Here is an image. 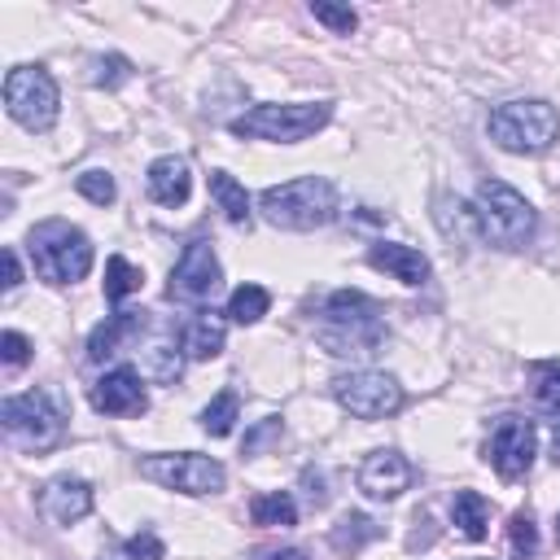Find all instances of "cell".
Returning a JSON list of instances; mask_svg holds the SVG:
<instances>
[{
	"label": "cell",
	"mask_w": 560,
	"mask_h": 560,
	"mask_svg": "<svg viewBox=\"0 0 560 560\" xmlns=\"http://www.w3.org/2000/svg\"><path fill=\"white\" fill-rule=\"evenodd\" d=\"M140 284H144V271L131 258L109 254V262H105V302H122V298L140 293Z\"/></svg>",
	"instance_id": "cell-23"
},
{
	"label": "cell",
	"mask_w": 560,
	"mask_h": 560,
	"mask_svg": "<svg viewBox=\"0 0 560 560\" xmlns=\"http://www.w3.org/2000/svg\"><path fill=\"white\" fill-rule=\"evenodd\" d=\"M332 118V101H267L232 118V136L245 140H271V144H298L315 136Z\"/></svg>",
	"instance_id": "cell-3"
},
{
	"label": "cell",
	"mask_w": 560,
	"mask_h": 560,
	"mask_svg": "<svg viewBox=\"0 0 560 560\" xmlns=\"http://www.w3.org/2000/svg\"><path fill=\"white\" fill-rule=\"evenodd\" d=\"M451 521H455V529H459L464 538L481 542V538L490 534V503H486L477 490H455V499H451Z\"/></svg>",
	"instance_id": "cell-21"
},
{
	"label": "cell",
	"mask_w": 560,
	"mask_h": 560,
	"mask_svg": "<svg viewBox=\"0 0 560 560\" xmlns=\"http://www.w3.org/2000/svg\"><path fill=\"white\" fill-rule=\"evenodd\" d=\"M140 472L149 481H158L162 490H179V494H219L228 472L214 455H197V451H171V455H144L140 459Z\"/></svg>",
	"instance_id": "cell-9"
},
{
	"label": "cell",
	"mask_w": 560,
	"mask_h": 560,
	"mask_svg": "<svg viewBox=\"0 0 560 560\" xmlns=\"http://www.w3.org/2000/svg\"><path fill=\"white\" fill-rule=\"evenodd\" d=\"M249 521L254 525H298V503H293V494L289 490H267V494H254V503H249Z\"/></svg>",
	"instance_id": "cell-22"
},
{
	"label": "cell",
	"mask_w": 560,
	"mask_h": 560,
	"mask_svg": "<svg viewBox=\"0 0 560 560\" xmlns=\"http://www.w3.org/2000/svg\"><path fill=\"white\" fill-rule=\"evenodd\" d=\"M144 188H149V197L158 201V206H184L188 201V192H192V171H188V162L184 158H175V153H166V158H153L149 162V175H144Z\"/></svg>",
	"instance_id": "cell-17"
},
{
	"label": "cell",
	"mask_w": 560,
	"mask_h": 560,
	"mask_svg": "<svg viewBox=\"0 0 560 560\" xmlns=\"http://www.w3.org/2000/svg\"><path fill=\"white\" fill-rule=\"evenodd\" d=\"M39 512L52 525H74L92 512V486L83 477H52L39 494Z\"/></svg>",
	"instance_id": "cell-15"
},
{
	"label": "cell",
	"mask_w": 560,
	"mask_h": 560,
	"mask_svg": "<svg viewBox=\"0 0 560 560\" xmlns=\"http://www.w3.org/2000/svg\"><path fill=\"white\" fill-rule=\"evenodd\" d=\"M534 376H538V385H534L538 407L560 416V363H534Z\"/></svg>",
	"instance_id": "cell-29"
},
{
	"label": "cell",
	"mask_w": 560,
	"mask_h": 560,
	"mask_svg": "<svg viewBox=\"0 0 560 560\" xmlns=\"http://www.w3.org/2000/svg\"><path fill=\"white\" fill-rule=\"evenodd\" d=\"M101 560H162V538L153 529H140V534L122 538L114 551H105Z\"/></svg>",
	"instance_id": "cell-27"
},
{
	"label": "cell",
	"mask_w": 560,
	"mask_h": 560,
	"mask_svg": "<svg viewBox=\"0 0 560 560\" xmlns=\"http://www.w3.org/2000/svg\"><path fill=\"white\" fill-rule=\"evenodd\" d=\"M311 18L324 22L332 35H350L359 26V13L350 4H328V0H311Z\"/></svg>",
	"instance_id": "cell-28"
},
{
	"label": "cell",
	"mask_w": 560,
	"mask_h": 560,
	"mask_svg": "<svg viewBox=\"0 0 560 560\" xmlns=\"http://www.w3.org/2000/svg\"><path fill=\"white\" fill-rule=\"evenodd\" d=\"M267 311H271V293L262 284H236L232 298H228V315L236 324H258Z\"/></svg>",
	"instance_id": "cell-26"
},
{
	"label": "cell",
	"mask_w": 560,
	"mask_h": 560,
	"mask_svg": "<svg viewBox=\"0 0 560 560\" xmlns=\"http://www.w3.org/2000/svg\"><path fill=\"white\" fill-rule=\"evenodd\" d=\"M381 337H385V328L376 319L372 298H363L354 289L328 293L324 328H319V341L328 346V354H376Z\"/></svg>",
	"instance_id": "cell-5"
},
{
	"label": "cell",
	"mask_w": 560,
	"mask_h": 560,
	"mask_svg": "<svg viewBox=\"0 0 560 560\" xmlns=\"http://www.w3.org/2000/svg\"><path fill=\"white\" fill-rule=\"evenodd\" d=\"M184 372V350L166 337H158L149 350H144V376H153L158 385H171L175 376Z\"/></svg>",
	"instance_id": "cell-25"
},
{
	"label": "cell",
	"mask_w": 560,
	"mask_h": 560,
	"mask_svg": "<svg viewBox=\"0 0 560 560\" xmlns=\"http://www.w3.org/2000/svg\"><path fill=\"white\" fill-rule=\"evenodd\" d=\"M236 420H241V398H236V389H223V394H214V398L201 407V429H206L210 438H228V433L236 429Z\"/></svg>",
	"instance_id": "cell-24"
},
{
	"label": "cell",
	"mask_w": 560,
	"mask_h": 560,
	"mask_svg": "<svg viewBox=\"0 0 560 560\" xmlns=\"http://www.w3.org/2000/svg\"><path fill=\"white\" fill-rule=\"evenodd\" d=\"M368 262L376 267V271H385V276H394L398 284H407V289H420L424 280H429V258L416 249V245H398V241H376L372 249H368Z\"/></svg>",
	"instance_id": "cell-16"
},
{
	"label": "cell",
	"mask_w": 560,
	"mask_h": 560,
	"mask_svg": "<svg viewBox=\"0 0 560 560\" xmlns=\"http://www.w3.org/2000/svg\"><path fill=\"white\" fill-rule=\"evenodd\" d=\"M508 538H512V547H516L521 556H534V551H538L534 516H529V512H512V521H508Z\"/></svg>",
	"instance_id": "cell-32"
},
{
	"label": "cell",
	"mask_w": 560,
	"mask_h": 560,
	"mask_svg": "<svg viewBox=\"0 0 560 560\" xmlns=\"http://www.w3.org/2000/svg\"><path fill=\"white\" fill-rule=\"evenodd\" d=\"M556 542H560V516H556Z\"/></svg>",
	"instance_id": "cell-39"
},
{
	"label": "cell",
	"mask_w": 560,
	"mask_h": 560,
	"mask_svg": "<svg viewBox=\"0 0 560 560\" xmlns=\"http://www.w3.org/2000/svg\"><path fill=\"white\" fill-rule=\"evenodd\" d=\"M258 214L284 232H315L337 219V188L324 175L284 179L258 192Z\"/></svg>",
	"instance_id": "cell-1"
},
{
	"label": "cell",
	"mask_w": 560,
	"mask_h": 560,
	"mask_svg": "<svg viewBox=\"0 0 560 560\" xmlns=\"http://www.w3.org/2000/svg\"><path fill=\"white\" fill-rule=\"evenodd\" d=\"M472 219H477V236L499 245V249H521L529 245L538 214L534 206L503 179H481L472 192Z\"/></svg>",
	"instance_id": "cell-2"
},
{
	"label": "cell",
	"mask_w": 560,
	"mask_h": 560,
	"mask_svg": "<svg viewBox=\"0 0 560 560\" xmlns=\"http://www.w3.org/2000/svg\"><path fill=\"white\" fill-rule=\"evenodd\" d=\"M140 328H144V315L140 311H114V315H105V324H96L92 337H88V359L118 354L131 337H140Z\"/></svg>",
	"instance_id": "cell-18"
},
{
	"label": "cell",
	"mask_w": 560,
	"mask_h": 560,
	"mask_svg": "<svg viewBox=\"0 0 560 560\" xmlns=\"http://www.w3.org/2000/svg\"><path fill=\"white\" fill-rule=\"evenodd\" d=\"M228 341V324L214 311H192V319L184 324V354L188 359H214Z\"/></svg>",
	"instance_id": "cell-19"
},
{
	"label": "cell",
	"mask_w": 560,
	"mask_h": 560,
	"mask_svg": "<svg viewBox=\"0 0 560 560\" xmlns=\"http://www.w3.org/2000/svg\"><path fill=\"white\" fill-rule=\"evenodd\" d=\"M219 280H223V267H219V258H214L210 241H188V245H184V254H179V262L171 267L166 298L201 311V302H210V298H214Z\"/></svg>",
	"instance_id": "cell-11"
},
{
	"label": "cell",
	"mask_w": 560,
	"mask_h": 560,
	"mask_svg": "<svg viewBox=\"0 0 560 560\" xmlns=\"http://www.w3.org/2000/svg\"><path fill=\"white\" fill-rule=\"evenodd\" d=\"M92 407L101 416H136L149 407V394H144V381L136 368H109L96 385H92Z\"/></svg>",
	"instance_id": "cell-13"
},
{
	"label": "cell",
	"mask_w": 560,
	"mask_h": 560,
	"mask_svg": "<svg viewBox=\"0 0 560 560\" xmlns=\"http://www.w3.org/2000/svg\"><path fill=\"white\" fill-rule=\"evenodd\" d=\"M280 433H284L280 416H267V420L245 438V455H258V451H262V442H271V438H280Z\"/></svg>",
	"instance_id": "cell-35"
},
{
	"label": "cell",
	"mask_w": 560,
	"mask_h": 560,
	"mask_svg": "<svg viewBox=\"0 0 560 560\" xmlns=\"http://www.w3.org/2000/svg\"><path fill=\"white\" fill-rule=\"evenodd\" d=\"M0 420H4V433L26 451H48L66 433V411L48 389H26V394L4 398Z\"/></svg>",
	"instance_id": "cell-7"
},
{
	"label": "cell",
	"mask_w": 560,
	"mask_h": 560,
	"mask_svg": "<svg viewBox=\"0 0 560 560\" xmlns=\"http://www.w3.org/2000/svg\"><path fill=\"white\" fill-rule=\"evenodd\" d=\"M210 197H214V206L223 210V219H228V223L249 228L254 210H249V192H245V184H241V179H232L228 171H210Z\"/></svg>",
	"instance_id": "cell-20"
},
{
	"label": "cell",
	"mask_w": 560,
	"mask_h": 560,
	"mask_svg": "<svg viewBox=\"0 0 560 560\" xmlns=\"http://www.w3.org/2000/svg\"><path fill=\"white\" fill-rule=\"evenodd\" d=\"M534 455H538V433L525 416H499L490 438H486V464L503 477V481H516L534 468Z\"/></svg>",
	"instance_id": "cell-12"
},
{
	"label": "cell",
	"mask_w": 560,
	"mask_h": 560,
	"mask_svg": "<svg viewBox=\"0 0 560 560\" xmlns=\"http://www.w3.org/2000/svg\"><path fill=\"white\" fill-rule=\"evenodd\" d=\"M551 459L560 464V420H556V429H551Z\"/></svg>",
	"instance_id": "cell-38"
},
{
	"label": "cell",
	"mask_w": 560,
	"mask_h": 560,
	"mask_svg": "<svg viewBox=\"0 0 560 560\" xmlns=\"http://www.w3.org/2000/svg\"><path fill=\"white\" fill-rule=\"evenodd\" d=\"M332 398L359 420H385L402 407V385L389 372L359 368V372H341L332 381Z\"/></svg>",
	"instance_id": "cell-10"
},
{
	"label": "cell",
	"mask_w": 560,
	"mask_h": 560,
	"mask_svg": "<svg viewBox=\"0 0 560 560\" xmlns=\"http://www.w3.org/2000/svg\"><path fill=\"white\" fill-rule=\"evenodd\" d=\"M22 284V267H18V254L4 249V289H18Z\"/></svg>",
	"instance_id": "cell-36"
},
{
	"label": "cell",
	"mask_w": 560,
	"mask_h": 560,
	"mask_svg": "<svg viewBox=\"0 0 560 560\" xmlns=\"http://www.w3.org/2000/svg\"><path fill=\"white\" fill-rule=\"evenodd\" d=\"M486 131L503 153H542L560 136V114L538 96H521V101L494 105L486 118Z\"/></svg>",
	"instance_id": "cell-4"
},
{
	"label": "cell",
	"mask_w": 560,
	"mask_h": 560,
	"mask_svg": "<svg viewBox=\"0 0 560 560\" xmlns=\"http://www.w3.org/2000/svg\"><path fill=\"white\" fill-rule=\"evenodd\" d=\"M368 538H376V525L368 521V516H359V512H350V516H341V525L332 529V547H359V542H368Z\"/></svg>",
	"instance_id": "cell-30"
},
{
	"label": "cell",
	"mask_w": 560,
	"mask_h": 560,
	"mask_svg": "<svg viewBox=\"0 0 560 560\" xmlns=\"http://www.w3.org/2000/svg\"><path fill=\"white\" fill-rule=\"evenodd\" d=\"M4 109L26 131H48L57 122V109H61L52 74L44 66H13L4 74Z\"/></svg>",
	"instance_id": "cell-8"
},
{
	"label": "cell",
	"mask_w": 560,
	"mask_h": 560,
	"mask_svg": "<svg viewBox=\"0 0 560 560\" xmlns=\"http://www.w3.org/2000/svg\"><path fill=\"white\" fill-rule=\"evenodd\" d=\"M0 359H4V368H22L31 359V341L18 328H4L0 332Z\"/></svg>",
	"instance_id": "cell-34"
},
{
	"label": "cell",
	"mask_w": 560,
	"mask_h": 560,
	"mask_svg": "<svg viewBox=\"0 0 560 560\" xmlns=\"http://www.w3.org/2000/svg\"><path fill=\"white\" fill-rule=\"evenodd\" d=\"M262 560H306L302 547H276V551H262Z\"/></svg>",
	"instance_id": "cell-37"
},
{
	"label": "cell",
	"mask_w": 560,
	"mask_h": 560,
	"mask_svg": "<svg viewBox=\"0 0 560 560\" xmlns=\"http://www.w3.org/2000/svg\"><path fill=\"white\" fill-rule=\"evenodd\" d=\"M74 188L88 197V201H96V206H109L114 201V179H109V171H83L79 179H74Z\"/></svg>",
	"instance_id": "cell-31"
},
{
	"label": "cell",
	"mask_w": 560,
	"mask_h": 560,
	"mask_svg": "<svg viewBox=\"0 0 560 560\" xmlns=\"http://www.w3.org/2000/svg\"><path fill=\"white\" fill-rule=\"evenodd\" d=\"M31 249V267L39 280L48 284H74L92 271V241L88 232L70 228V223H39L26 236Z\"/></svg>",
	"instance_id": "cell-6"
},
{
	"label": "cell",
	"mask_w": 560,
	"mask_h": 560,
	"mask_svg": "<svg viewBox=\"0 0 560 560\" xmlns=\"http://www.w3.org/2000/svg\"><path fill=\"white\" fill-rule=\"evenodd\" d=\"M127 74H131V61L118 57V52H109V57H96L92 83H96V88H118V83H127Z\"/></svg>",
	"instance_id": "cell-33"
},
{
	"label": "cell",
	"mask_w": 560,
	"mask_h": 560,
	"mask_svg": "<svg viewBox=\"0 0 560 560\" xmlns=\"http://www.w3.org/2000/svg\"><path fill=\"white\" fill-rule=\"evenodd\" d=\"M407 486H411V464L398 451L381 446V451L363 455V464H359V490L368 499H398Z\"/></svg>",
	"instance_id": "cell-14"
}]
</instances>
